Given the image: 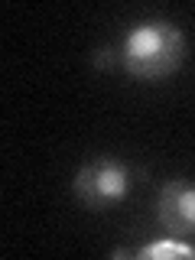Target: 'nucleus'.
Returning a JSON list of instances; mask_svg holds the SVG:
<instances>
[{"instance_id":"f257e3e1","label":"nucleus","mask_w":195,"mask_h":260,"mask_svg":"<svg viewBox=\"0 0 195 260\" xmlns=\"http://www.w3.org/2000/svg\"><path fill=\"white\" fill-rule=\"evenodd\" d=\"M185 55V39L173 23H162V20H150L140 23L127 32L124 39V59L127 72L134 78H146V81H156L166 78L179 69Z\"/></svg>"},{"instance_id":"f03ea898","label":"nucleus","mask_w":195,"mask_h":260,"mask_svg":"<svg viewBox=\"0 0 195 260\" xmlns=\"http://www.w3.org/2000/svg\"><path fill=\"white\" fill-rule=\"evenodd\" d=\"M134 169L120 159H94L78 169L75 176V195L91 211H104L114 202H120L130 192Z\"/></svg>"},{"instance_id":"7ed1b4c3","label":"nucleus","mask_w":195,"mask_h":260,"mask_svg":"<svg viewBox=\"0 0 195 260\" xmlns=\"http://www.w3.org/2000/svg\"><path fill=\"white\" fill-rule=\"evenodd\" d=\"M156 218L162 231H169L173 238L195 234V185L189 179H173L162 185L156 202Z\"/></svg>"},{"instance_id":"20e7f679","label":"nucleus","mask_w":195,"mask_h":260,"mask_svg":"<svg viewBox=\"0 0 195 260\" xmlns=\"http://www.w3.org/2000/svg\"><path fill=\"white\" fill-rule=\"evenodd\" d=\"M137 257H146V260H159V257H195V247H189V244L182 241H156L150 244V247H140L137 250Z\"/></svg>"},{"instance_id":"39448f33","label":"nucleus","mask_w":195,"mask_h":260,"mask_svg":"<svg viewBox=\"0 0 195 260\" xmlns=\"http://www.w3.org/2000/svg\"><path fill=\"white\" fill-rule=\"evenodd\" d=\"M94 62H98V65H111V62H114V55H111V49H98V55H94Z\"/></svg>"}]
</instances>
